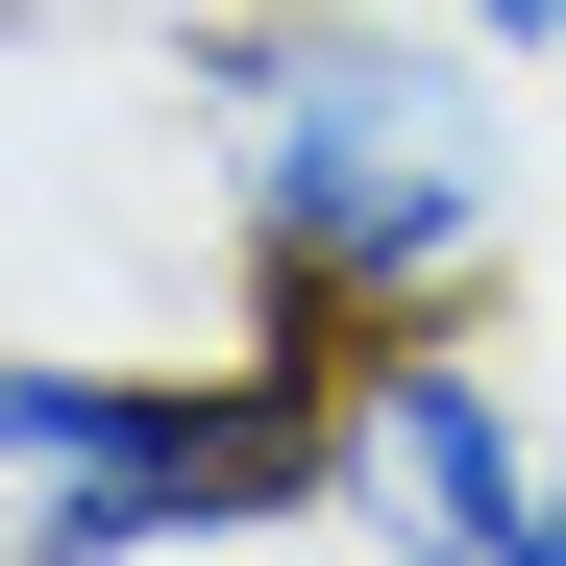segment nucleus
<instances>
[{"label":"nucleus","mask_w":566,"mask_h":566,"mask_svg":"<svg viewBox=\"0 0 566 566\" xmlns=\"http://www.w3.org/2000/svg\"><path fill=\"white\" fill-rule=\"evenodd\" d=\"M517 99L443 25V0H198L172 25V148H198V222H222V296L271 345H419V321H493L517 271Z\"/></svg>","instance_id":"f257e3e1"},{"label":"nucleus","mask_w":566,"mask_h":566,"mask_svg":"<svg viewBox=\"0 0 566 566\" xmlns=\"http://www.w3.org/2000/svg\"><path fill=\"white\" fill-rule=\"evenodd\" d=\"M345 542V369L321 345H0V566H198Z\"/></svg>","instance_id":"f03ea898"},{"label":"nucleus","mask_w":566,"mask_h":566,"mask_svg":"<svg viewBox=\"0 0 566 566\" xmlns=\"http://www.w3.org/2000/svg\"><path fill=\"white\" fill-rule=\"evenodd\" d=\"M345 542L369 566H566V419L517 395L493 321L345 345Z\"/></svg>","instance_id":"7ed1b4c3"},{"label":"nucleus","mask_w":566,"mask_h":566,"mask_svg":"<svg viewBox=\"0 0 566 566\" xmlns=\"http://www.w3.org/2000/svg\"><path fill=\"white\" fill-rule=\"evenodd\" d=\"M443 25L493 50V74H566V0H443Z\"/></svg>","instance_id":"20e7f679"},{"label":"nucleus","mask_w":566,"mask_h":566,"mask_svg":"<svg viewBox=\"0 0 566 566\" xmlns=\"http://www.w3.org/2000/svg\"><path fill=\"white\" fill-rule=\"evenodd\" d=\"M25 25H74V0H25Z\"/></svg>","instance_id":"39448f33"}]
</instances>
